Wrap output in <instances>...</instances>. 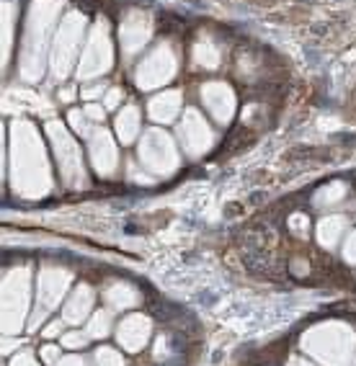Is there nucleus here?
Returning a JSON list of instances; mask_svg holds the SVG:
<instances>
[{
  "instance_id": "f257e3e1",
  "label": "nucleus",
  "mask_w": 356,
  "mask_h": 366,
  "mask_svg": "<svg viewBox=\"0 0 356 366\" xmlns=\"http://www.w3.org/2000/svg\"><path fill=\"white\" fill-rule=\"evenodd\" d=\"M98 366H124V364H121V359L114 351L103 348V351H98Z\"/></svg>"
},
{
  "instance_id": "f03ea898",
  "label": "nucleus",
  "mask_w": 356,
  "mask_h": 366,
  "mask_svg": "<svg viewBox=\"0 0 356 366\" xmlns=\"http://www.w3.org/2000/svg\"><path fill=\"white\" fill-rule=\"evenodd\" d=\"M106 325H109V315H106V312H103V315H96V320H93V325H90L88 333H90V335H103V333L109 330Z\"/></svg>"
},
{
  "instance_id": "7ed1b4c3",
  "label": "nucleus",
  "mask_w": 356,
  "mask_h": 366,
  "mask_svg": "<svg viewBox=\"0 0 356 366\" xmlns=\"http://www.w3.org/2000/svg\"><path fill=\"white\" fill-rule=\"evenodd\" d=\"M83 343H85V335H80V333H73V335H67V338H65V346H67V348L83 346Z\"/></svg>"
},
{
  "instance_id": "20e7f679",
  "label": "nucleus",
  "mask_w": 356,
  "mask_h": 366,
  "mask_svg": "<svg viewBox=\"0 0 356 366\" xmlns=\"http://www.w3.org/2000/svg\"><path fill=\"white\" fill-rule=\"evenodd\" d=\"M57 353H60V348H54V346H47L41 351V356H44V361H54L57 359Z\"/></svg>"
}]
</instances>
